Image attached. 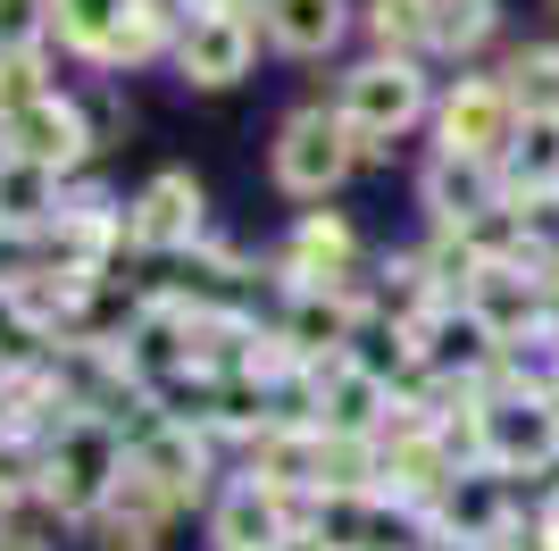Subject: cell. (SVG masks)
<instances>
[{"label":"cell","instance_id":"cell-1","mask_svg":"<svg viewBox=\"0 0 559 551\" xmlns=\"http://www.w3.org/2000/svg\"><path fill=\"white\" fill-rule=\"evenodd\" d=\"M435 75H426V59H359V68H343V84H334V117H343L350 134H359V160H393V142L409 134V126H426L435 117Z\"/></svg>","mask_w":559,"mask_h":551},{"label":"cell","instance_id":"cell-2","mask_svg":"<svg viewBox=\"0 0 559 551\" xmlns=\"http://www.w3.org/2000/svg\"><path fill=\"white\" fill-rule=\"evenodd\" d=\"M50 459H43V493L34 509H50L59 527H93L100 509H109L117 477H126V435H117L109 418H68V426H50Z\"/></svg>","mask_w":559,"mask_h":551},{"label":"cell","instance_id":"cell-3","mask_svg":"<svg viewBox=\"0 0 559 551\" xmlns=\"http://www.w3.org/2000/svg\"><path fill=\"white\" fill-rule=\"evenodd\" d=\"M359 167H368L359 160V134L334 117V101H301L276 126V142H267V176H276L284 201H301V209H326Z\"/></svg>","mask_w":559,"mask_h":551},{"label":"cell","instance_id":"cell-4","mask_svg":"<svg viewBox=\"0 0 559 551\" xmlns=\"http://www.w3.org/2000/svg\"><path fill=\"white\" fill-rule=\"evenodd\" d=\"M518 101L501 75H451L443 101H435V151L443 160H476V167H501L518 142Z\"/></svg>","mask_w":559,"mask_h":551},{"label":"cell","instance_id":"cell-5","mask_svg":"<svg viewBox=\"0 0 559 551\" xmlns=\"http://www.w3.org/2000/svg\"><path fill=\"white\" fill-rule=\"evenodd\" d=\"M201 243H210V192H201V176L192 167H159L126 201V251L134 259H192Z\"/></svg>","mask_w":559,"mask_h":551},{"label":"cell","instance_id":"cell-6","mask_svg":"<svg viewBox=\"0 0 559 551\" xmlns=\"http://www.w3.org/2000/svg\"><path fill=\"white\" fill-rule=\"evenodd\" d=\"M0 151L25 160V167H43V176H59V184H75L93 167V151H100V126H93V109H84L75 92H43L34 109L0 117Z\"/></svg>","mask_w":559,"mask_h":551},{"label":"cell","instance_id":"cell-7","mask_svg":"<svg viewBox=\"0 0 559 551\" xmlns=\"http://www.w3.org/2000/svg\"><path fill=\"white\" fill-rule=\"evenodd\" d=\"M309 385H318V426L343 443H384L401 418V385L393 376H376L359 351H343V360H318L309 367Z\"/></svg>","mask_w":559,"mask_h":551},{"label":"cell","instance_id":"cell-8","mask_svg":"<svg viewBox=\"0 0 559 551\" xmlns=\"http://www.w3.org/2000/svg\"><path fill=\"white\" fill-rule=\"evenodd\" d=\"M259 34L267 25L251 9H185V34H176V59L167 68L185 75L192 92H234L259 59Z\"/></svg>","mask_w":559,"mask_h":551},{"label":"cell","instance_id":"cell-9","mask_svg":"<svg viewBox=\"0 0 559 551\" xmlns=\"http://www.w3.org/2000/svg\"><path fill=\"white\" fill-rule=\"evenodd\" d=\"M485 468L492 477H551L559 468V401L543 392H501L485 401Z\"/></svg>","mask_w":559,"mask_h":551},{"label":"cell","instance_id":"cell-10","mask_svg":"<svg viewBox=\"0 0 559 551\" xmlns=\"http://www.w3.org/2000/svg\"><path fill=\"white\" fill-rule=\"evenodd\" d=\"M526 509H518V484L510 477H492V468H460V477L443 484V502L418 509V535L426 543H476L485 551L501 527H518Z\"/></svg>","mask_w":559,"mask_h":551},{"label":"cell","instance_id":"cell-11","mask_svg":"<svg viewBox=\"0 0 559 551\" xmlns=\"http://www.w3.org/2000/svg\"><path fill=\"white\" fill-rule=\"evenodd\" d=\"M301 527H309V502H293V493H276V484H259V477H234L210 502V543L217 551H284Z\"/></svg>","mask_w":559,"mask_h":551},{"label":"cell","instance_id":"cell-12","mask_svg":"<svg viewBox=\"0 0 559 551\" xmlns=\"http://www.w3.org/2000/svg\"><path fill=\"white\" fill-rule=\"evenodd\" d=\"M267 268H276L284 301H293V293H318V284H343V276L359 268V226H350L343 209H301Z\"/></svg>","mask_w":559,"mask_h":551},{"label":"cell","instance_id":"cell-13","mask_svg":"<svg viewBox=\"0 0 559 551\" xmlns=\"http://www.w3.org/2000/svg\"><path fill=\"white\" fill-rule=\"evenodd\" d=\"M409 343H418V367L426 376H451V385H485L492 360H501V335H492V318L476 309V301H443L435 318L409 326Z\"/></svg>","mask_w":559,"mask_h":551},{"label":"cell","instance_id":"cell-14","mask_svg":"<svg viewBox=\"0 0 559 551\" xmlns=\"http://www.w3.org/2000/svg\"><path fill=\"white\" fill-rule=\"evenodd\" d=\"M126 459H134L142 477L151 484H167V493H176V502H210V468H217V435L210 426H185V418H151V426H142L134 443H126Z\"/></svg>","mask_w":559,"mask_h":551},{"label":"cell","instance_id":"cell-15","mask_svg":"<svg viewBox=\"0 0 559 551\" xmlns=\"http://www.w3.org/2000/svg\"><path fill=\"white\" fill-rule=\"evenodd\" d=\"M418 201H426V226H451L467 234L476 218H492L501 209V167H476V160H435L418 167Z\"/></svg>","mask_w":559,"mask_h":551},{"label":"cell","instance_id":"cell-16","mask_svg":"<svg viewBox=\"0 0 559 551\" xmlns=\"http://www.w3.org/2000/svg\"><path fill=\"white\" fill-rule=\"evenodd\" d=\"M68 218V184L0 151V243H43Z\"/></svg>","mask_w":559,"mask_h":551},{"label":"cell","instance_id":"cell-17","mask_svg":"<svg viewBox=\"0 0 559 551\" xmlns=\"http://www.w3.org/2000/svg\"><path fill=\"white\" fill-rule=\"evenodd\" d=\"M176 34H185V0H126L109 25L100 68L126 75V68H151V59H176Z\"/></svg>","mask_w":559,"mask_h":551},{"label":"cell","instance_id":"cell-18","mask_svg":"<svg viewBox=\"0 0 559 551\" xmlns=\"http://www.w3.org/2000/svg\"><path fill=\"white\" fill-rule=\"evenodd\" d=\"M259 25L284 59H326L350 34V0H259Z\"/></svg>","mask_w":559,"mask_h":551},{"label":"cell","instance_id":"cell-19","mask_svg":"<svg viewBox=\"0 0 559 551\" xmlns=\"http://www.w3.org/2000/svg\"><path fill=\"white\" fill-rule=\"evenodd\" d=\"M376 59H426L435 50V0H368L359 9Z\"/></svg>","mask_w":559,"mask_h":551},{"label":"cell","instance_id":"cell-20","mask_svg":"<svg viewBox=\"0 0 559 551\" xmlns=\"http://www.w3.org/2000/svg\"><path fill=\"white\" fill-rule=\"evenodd\" d=\"M501 84H510L518 117H559V43L543 34V43L510 50V68H501Z\"/></svg>","mask_w":559,"mask_h":551},{"label":"cell","instance_id":"cell-21","mask_svg":"<svg viewBox=\"0 0 559 551\" xmlns=\"http://www.w3.org/2000/svg\"><path fill=\"white\" fill-rule=\"evenodd\" d=\"M501 34V0H435V50L443 59H476Z\"/></svg>","mask_w":559,"mask_h":551},{"label":"cell","instance_id":"cell-22","mask_svg":"<svg viewBox=\"0 0 559 551\" xmlns=\"http://www.w3.org/2000/svg\"><path fill=\"white\" fill-rule=\"evenodd\" d=\"M43 92H59V84H50V59H43V50H0V117L34 109Z\"/></svg>","mask_w":559,"mask_h":551},{"label":"cell","instance_id":"cell-23","mask_svg":"<svg viewBox=\"0 0 559 551\" xmlns=\"http://www.w3.org/2000/svg\"><path fill=\"white\" fill-rule=\"evenodd\" d=\"M59 0H0V50H50Z\"/></svg>","mask_w":559,"mask_h":551},{"label":"cell","instance_id":"cell-24","mask_svg":"<svg viewBox=\"0 0 559 551\" xmlns=\"http://www.w3.org/2000/svg\"><path fill=\"white\" fill-rule=\"evenodd\" d=\"M84 535H93V551H159V543H167L159 527H134V518H109V509H100Z\"/></svg>","mask_w":559,"mask_h":551},{"label":"cell","instance_id":"cell-25","mask_svg":"<svg viewBox=\"0 0 559 551\" xmlns=\"http://www.w3.org/2000/svg\"><path fill=\"white\" fill-rule=\"evenodd\" d=\"M485 551H543V527H535V518H518V527H501Z\"/></svg>","mask_w":559,"mask_h":551},{"label":"cell","instance_id":"cell-26","mask_svg":"<svg viewBox=\"0 0 559 551\" xmlns=\"http://www.w3.org/2000/svg\"><path fill=\"white\" fill-rule=\"evenodd\" d=\"M0 551H43V543H34L25 527H0Z\"/></svg>","mask_w":559,"mask_h":551},{"label":"cell","instance_id":"cell-27","mask_svg":"<svg viewBox=\"0 0 559 551\" xmlns=\"http://www.w3.org/2000/svg\"><path fill=\"white\" fill-rule=\"evenodd\" d=\"M284 551H334V543H326V535H309V527H301V535H293Z\"/></svg>","mask_w":559,"mask_h":551},{"label":"cell","instance_id":"cell-28","mask_svg":"<svg viewBox=\"0 0 559 551\" xmlns=\"http://www.w3.org/2000/svg\"><path fill=\"white\" fill-rule=\"evenodd\" d=\"M426 551H476V543H426Z\"/></svg>","mask_w":559,"mask_h":551},{"label":"cell","instance_id":"cell-29","mask_svg":"<svg viewBox=\"0 0 559 551\" xmlns=\"http://www.w3.org/2000/svg\"><path fill=\"white\" fill-rule=\"evenodd\" d=\"M551 43H559V0H551Z\"/></svg>","mask_w":559,"mask_h":551}]
</instances>
